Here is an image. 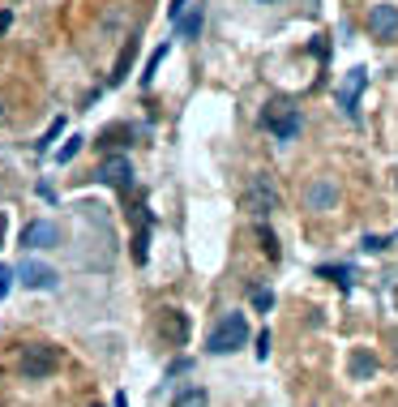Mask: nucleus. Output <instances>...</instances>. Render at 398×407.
Instances as JSON below:
<instances>
[{"label":"nucleus","mask_w":398,"mask_h":407,"mask_svg":"<svg viewBox=\"0 0 398 407\" xmlns=\"http://www.w3.org/2000/svg\"><path fill=\"white\" fill-rule=\"evenodd\" d=\"M385 244H390V236H368V240H364V249H368V253H381Z\"/></svg>","instance_id":"24"},{"label":"nucleus","mask_w":398,"mask_h":407,"mask_svg":"<svg viewBox=\"0 0 398 407\" xmlns=\"http://www.w3.org/2000/svg\"><path fill=\"white\" fill-rule=\"evenodd\" d=\"M261 5H270V0H261Z\"/></svg>","instance_id":"29"},{"label":"nucleus","mask_w":398,"mask_h":407,"mask_svg":"<svg viewBox=\"0 0 398 407\" xmlns=\"http://www.w3.org/2000/svg\"><path fill=\"white\" fill-rule=\"evenodd\" d=\"M18 275H22V283L35 287V292H51L56 283H61V275H56L51 266H43V262H22Z\"/></svg>","instance_id":"10"},{"label":"nucleus","mask_w":398,"mask_h":407,"mask_svg":"<svg viewBox=\"0 0 398 407\" xmlns=\"http://www.w3.org/2000/svg\"><path fill=\"white\" fill-rule=\"evenodd\" d=\"M133 56H137V39H125V47H120V56H116V65H111V86H120V82H129Z\"/></svg>","instance_id":"12"},{"label":"nucleus","mask_w":398,"mask_h":407,"mask_svg":"<svg viewBox=\"0 0 398 407\" xmlns=\"http://www.w3.org/2000/svg\"><path fill=\"white\" fill-rule=\"evenodd\" d=\"M364 26H368V35L373 39H398V5L394 0H381V5H373L368 9V18H364Z\"/></svg>","instance_id":"5"},{"label":"nucleus","mask_w":398,"mask_h":407,"mask_svg":"<svg viewBox=\"0 0 398 407\" xmlns=\"http://www.w3.org/2000/svg\"><path fill=\"white\" fill-rule=\"evenodd\" d=\"M185 5H189V0H172V22H176L180 13H185Z\"/></svg>","instance_id":"27"},{"label":"nucleus","mask_w":398,"mask_h":407,"mask_svg":"<svg viewBox=\"0 0 398 407\" xmlns=\"http://www.w3.org/2000/svg\"><path fill=\"white\" fill-rule=\"evenodd\" d=\"M13 279H18V270H13V266H0V296H9Z\"/></svg>","instance_id":"23"},{"label":"nucleus","mask_w":398,"mask_h":407,"mask_svg":"<svg viewBox=\"0 0 398 407\" xmlns=\"http://www.w3.org/2000/svg\"><path fill=\"white\" fill-rule=\"evenodd\" d=\"M338 197H343L338 180H334V176H317V180H309V189H304V206H309V211H334Z\"/></svg>","instance_id":"6"},{"label":"nucleus","mask_w":398,"mask_h":407,"mask_svg":"<svg viewBox=\"0 0 398 407\" xmlns=\"http://www.w3.org/2000/svg\"><path fill=\"white\" fill-rule=\"evenodd\" d=\"M61 133H65V120H61V116H56V120L47 125V133L39 137V155H43V150H51V142H56V137H61Z\"/></svg>","instance_id":"18"},{"label":"nucleus","mask_w":398,"mask_h":407,"mask_svg":"<svg viewBox=\"0 0 398 407\" xmlns=\"http://www.w3.org/2000/svg\"><path fill=\"white\" fill-rule=\"evenodd\" d=\"M0 125H9V104L0 99Z\"/></svg>","instance_id":"28"},{"label":"nucleus","mask_w":398,"mask_h":407,"mask_svg":"<svg viewBox=\"0 0 398 407\" xmlns=\"http://www.w3.org/2000/svg\"><path fill=\"white\" fill-rule=\"evenodd\" d=\"M99 180L116 184L125 197H133V168H129V159H125V155H111V159L99 168Z\"/></svg>","instance_id":"9"},{"label":"nucleus","mask_w":398,"mask_h":407,"mask_svg":"<svg viewBox=\"0 0 398 407\" xmlns=\"http://www.w3.org/2000/svg\"><path fill=\"white\" fill-rule=\"evenodd\" d=\"M154 326H158V334H163L167 347H185V343H189V330H193V322H189L185 309H158Z\"/></svg>","instance_id":"4"},{"label":"nucleus","mask_w":398,"mask_h":407,"mask_svg":"<svg viewBox=\"0 0 398 407\" xmlns=\"http://www.w3.org/2000/svg\"><path fill=\"white\" fill-rule=\"evenodd\" d=\"M146 253H150V223L137 232V249H133V258H137V262H146Z\"/></svg>","instance_id":"21"},{"label":"nucleus","mask_w":398,"mask_h":407,"mask_svg":"<svg viewBox=\"0 0 398 407\" xmlns=\"http://www.w3.org/2000/svg\"><path fill=\"white\" fill-rule=\"evenodd\" d=\"M347 373H352V382H368V377L377 373V356H373L368 347L352 351V365H347Z\"/></svg>","instance_id":"11"},{"label":"nucleus","mask_w":398,"mask_h":407,"mask_svg":"<svg viewBox=\"0 0 398 407\" xmlns=\"http://www.w3.org/2000/svg\"><path fill=\"white\" fill-rule=\"evenodd\" d=\"M257 240H261V249H266V258H278V240H274V232H270L266 223H257Z\"/></svg>","instance_id":"20"},{"label":"nucleus","mask_w":398,"mask_h":407,"mask_svg":"<svg viewBox=\"0 0 398 407\" xmlns=\"http://www.w3.org/2000/svg\"><path fill=\"white\" fill-rule=\"evenodd\" d=\"M317 275H321V279H334L338 287H352V270H347V266H321Z\"/></svg>","instance_id":"17"},{"label":"nucleus","mask_w":398,"mask_h":407,"mask_svg":"<svg viewBox=\"0 0 398 407\" xmlns=\"http://www.w3.org/2000/svg\"><path fill=\"white\" fill-rule=\"evenodd\" d=\"M56 369H61V347H51V343H26L18 351V373L30 377V382H43Z\"/></svg>","instance_id":"2"},{"label":"nucleus","mask_w":398,"mask_h":407,"mask_svg":"<svg viewBox=\"0 0 398 407\" xmlns=\"http://www.w3.org/2000/svg\"><path fill=\"white\" fill-rule=\"evenodd\" d=\"M240 347H249V318L244 313H223L214 322L210 339H206V351L210 356H232Z\"/></svg>","instance_id":"1"},{"label":"nucleus","mask_w":398,"mask_h":407,"mask_svg":"<svg viewBox=\"0 0 398 407\" xmlns=\"http://www.w3.org/2000/svg\"><path fill=\"white\" fill-rule=\"evenodd\" d=\"M82 142H86V137H82V133H73V137H69L61 150H56V163H73V155L82 150Z\"/></svg>","instance_id":"16"},{"label":"nucleus","mask_w":398,"mask_h":407,"mask_svg":"<svg viewBox=\"0 0 398 407\" xmlns=\"http://www.w3.org/2000/svg\"><path fill=\"white\" fill-rule=\"evenodd\" d=\"M125 137H129V125H107V129L99 133V146H103V150H111V146H125Z\"/></svg>","instance_id":"15"},{"label":"nucleus","mask_w":398,"mask_h":407,"mask_svg":"<svg viewBox=\"0 0 398 407\" xmlns=\"http://www.w3.org/2000/svg\"><path fill=\"white\" fill-rule=\"evenodd\" d=\"M253 304H257V313H270V304H274V296H270L266 287H257V292H253Z\"/></svg>","instance_id":"22"},{"label":"nucleus","mask_w":398,"mask_h":407,"mask_svg":"<svg viewBox=\"0 0 398 407\" xmlns=\"http://www.w3.org/2000/svg\"><path fill=\"white\" fill-rule=\"evenodd\" d=\"M61 244V227H56L51 219H35V223H26V232H22V249H56Z\"/></svg>","instance_id":"7"},{"label":"nucleus","mask_w":398,"mask_h":407,"mask_svg":"<svg viewBox=\"0 0 398 407\" xmlns=\"http://www.w3.org/2000/svg\"><path fill=\"white\" fill-rule=\"evenodd\" d=\"M266 125H270V133H274L278 142H296V137H300V129H304V120H300V112H296V108L266 112Z\"/></svg>","instance_id":"8"},{"label":"nucleus","mask_w":398,"mask_h":407,"mask_svg":"<svg viewBox=\"0 0 398 407\" xmlns=\"http://www.w3.org/2000/svg\"><path fill=\"white\" fill-rule=\"evenodd\" d=\"M9 26H13V13H9V9H0V35H9Z\"/></svg>","instance_id":"26"},{"label":"nucleus","mask_w":398,"mask_h":407,"mask_svg":"<svg viewBox=\"0 0 398 407\" xmlns=\"http://www.w3.org/2000/svg\"><path fill=\"white\" fill-rule=\"evenodd\" d=\"M257 356H261V361H266V356H270V334H266V330L257 334Z\"/></svg>","instance_id":"25"},{"label":"nucleus","mask_w":398,"mask_h":407,"mask_svg":"<svg viewBox=\"0 0 398 407\" xmlns=\"http://www.w3.org/2000/svg\"><path fill=\"white\" fill-rule=\"evenodd\" d=\"M163 56H167V43H163V47H154V56H150V65H146V73H142V86H150V82H154V73H158Z\"/></svg>","instance_id":"19"},{"label":"nucleus","mask_w":398,"mask_h":407,"mask_svg":"<svg viewBox=\"0 0 398 407\" xmlns=\"http://www.w3.org/2000/svg\"><path fill=\"white\" fill-rule=\"evenodd\" d=\"M172 407H210V394H206V386H185L172 399Z\"/></svg>","instance_id":"14"},{"label":"nucleus","mask_w":398,"mask_h":407,"mask_svg":"<svg viewBox=\"0 0 398 407\" xmlns=\"http://www.w3.org/2000/svg\"><path fill=\"white\" fill-rule=\"evenodd\" d=\"M201 22H206V9H201V5H185V13L176 18V30H180V39H197Z\"/></svg>","instance_id":"13"},{"label":"nucleus","mask_w":398,"mask_h":407,"mask_svg":"<svg viewBox=\"0 0 398 407\" xmlns=\"http://www.w3.org/2000/svg\"><path fill=\"white\" fill-rule=\"evenodd\" d=\"M278 184H274V176L270 172H257L253 180H249V189H244V211L253 215V219H266L270 211H278Z\"/></svg>","instance_id":"3"}]
</instances>
